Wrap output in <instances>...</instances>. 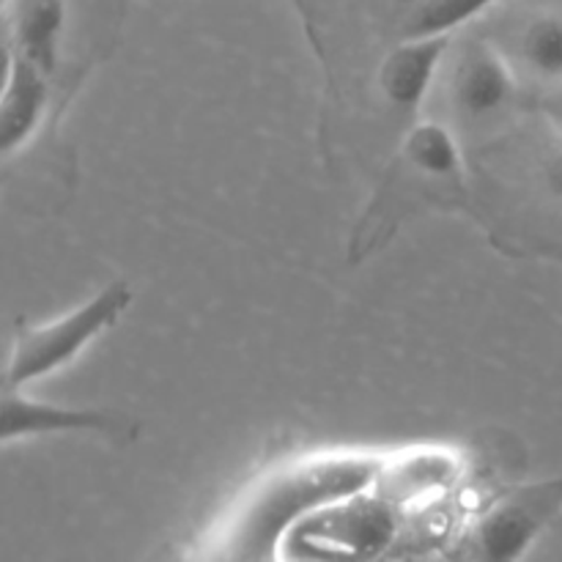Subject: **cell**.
Listing matches in <instances>:
<instances>
[{"mask_svg": "<svg viewBox=\"0 0 562 562\" xmlns=\"http://www.w3.org/2000/svg\"><path fill=\"white\" fill-rule=\"evenodd\" d=\"M547 179H549V190H552L554 195H558L562 201V154H558V157L549 162Z\"/></svg>", "mask_w": 562, "mask_h": 562, "instance_id": "obj_13", "label": "cell"}, {"mask_svg": "<svg viewBox=\"0 0 562 562\" xmlns=\"http://www.w3.org/2000/svg\"><path fill=\"white\" fill-rule=\"evenodd\" d=\"M387 459L360 453H335L318 459H302L285 470L269 475L256 488L250 503L239 516V541L250 547L278 541L283 532L294 530L307 516L324 508L360 497L382 481Z\"/></svg>", "mask_w": 562, "mask_h": 562, "instance_id": "obj_1", "label": "cell"}, {"mask_svg": "<svg viewBox=\"0 0 562 562\" xmlns=\"http://www.w3.org/2000/svg\"><path fill=\"white\" fill-rule=\"evenodd\" d=\"M543 113H547L549 124L554 126V132L562 137V97L549 99V102L543 104Z\"/></svg>", "mask_w": 562, "mask_h": 562, "instance_id": "obj_14", "label": "cell"}, {"mask_svg": "<svg viewBox=\"0 0 562 562\" xmlns=\"http://www.w3.org/2000/svg\"><path fill=\"white\" fill-rule=\"evenodd\" d=\"M516 0H420L404 25V38L456 36L477 16Z\"/></svg>", "mask_w": 562, "mask_h": 562, "instance_id": "obj_11", "label": "cell"}, {"mask_svg": "<svg viewBox=\"0 0 562 562\" xmlns=\"http://www.w3.org/2000/svg\"><path fill=\"white\" fill-rule=\"evenodd\" d=\"M404 157L423 176L453 181V184L464 181V157L459 140L439 121H423L412 126L404 140Z\"/></svg>", "mask_w": 562, "mask_h": 562, "instance_id": "obj_10", "label": "cell"}, {"mask_svg": "<svg viewBox=\"0 0 562 562\" xmlns=\"http://www.w3.org/2000/svg\"><path fill=\"white\" fill-rule=\"evenodd\" d=\"M49 434H97L108 439H135L130 417L99 406H58L31 398L25 390H3V445Z\"/></svg>", "mask_w": 562, "mask_h": 562, "instance_id": "obj_5", "label": "cell"}, {"mask_svg": "<svg viewBox=\"0 0 562 562\" xmlns=\"http://www.w3.org/2000/svg\"><path fill=\"white\" fill-rule=\"evenodd\" d=\"M49 104V77L5 49V77L0 93V151L3 157L31 143Z\"/></svg>", "mask_w": 562, "mask_h": 562, "instance_id": "obj_9", "label": "cell"}, {"mask_svg": "<svg viewBox=\"0 0 562 562\" xmlns=\"http://www.w3.org/2000/svg\"><path fill=\"white\" fill-rule=\"evenodd\" d=\"M525 64L543 80H562V16L541 14L527 22L519 38Z\"/></svg>", "mask_w": 562, "mask_h": 562, "instance_id": "obj_12", "label": "cell"}, {"mask_svg": "<svg viewBox=\"0 0 562 562\" xmlns=\"http://www.w3.org/2000/svg\"><path fill=\"white\" fill-rule=\"evenodd\" d=\"M516 75L503 53L486 38L467 44L453 77V97L472 121L494 119L516 102Z\"/></svg>", "mask_w": 562, "mask_h": 562, "instance_id": "obj_7", "label": "cell"}, {"mask_svg": "<svg viewBox=\"0 0 562 562\" xmlns=\"http://www.w3.org/2000/svg\"><path fill=\"white\" fill-rule=\"evenodd\" d=\"M562 510V477L530 483L483 514L470 536L472 562H521Z\"/></svg>", "mask_w": 562, "mask_h": 562, "instance_id": "obj_4", "label": "cell"}, {"mask_svg": "<svg viewBox=\"0 0 562 562\" xmlns=\"http://www.w3.org/2000/svg\"><path fill=\"white\" fill-rule=\"evenodd\" d=\"M5 49L53 77L64 53L69 3L66 0H5Z\"/></svg>", "mask_w": 562, "mask_h": 562, "instance_id": "obj_6", "label": "cell"}, {"mask_svg": "<svg viewBox=\"0 0 562 562\" xmlns=\"http://www.w3.org/2000/svg\"><path fill=\"white\" fill-rule=\"evenodd\" d=\"M132 300H135L132 289L124 280H119V283L104 285L99 294H93L66 316L36 324V327L22 324L11 344L9 362H5L3 390H25L64 371L88 346L97 344L124 318Z\"/></svg>", "mask_w": 562, "mask_h": 562, "instance_id": "obj_2", "label": "cell"}, {"mask_svg": "<svg viewBox=\"0 0 562 562\" xmlns=\"http://www.w3.org/2000/svg\"><path fill=\"white\" fill-rule=\"evenodd\" d=\"M398 521L387 499L360 497L307 516L291 530L289 543L296 554L322 562H368L395 541Z\"/></svg>", "mask_w": 562, "mask_h": 562, "instance_id": "obj_3", "label": "cell"}, {"mask_svg": "<svg viewBox=\"0 0 562 562\" xmlns=\"http://www.w3.org/2000/svg\"><path fill=\"white\" fill-rule=\"evenodd\" d=\"M453 36L401 38L379 69V88L398 113L415 115L431 93Z\"/></svg>", "mask_w": 562, "mask_h": 562, "instance_id": "obj_8", "label": "cell"}]
</instances>
